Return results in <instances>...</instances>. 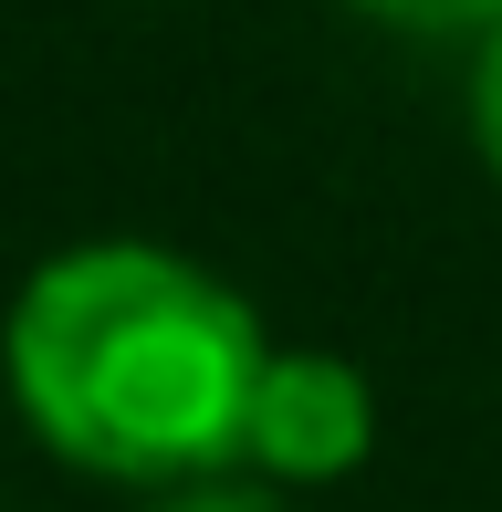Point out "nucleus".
Here are the masks:
<instances>
[{"instance_id":"1","label":"nucleus","mask_w":502,"mask_h":512,"mask_svg":"<svg viewBox=\"0 0 502 512\" xmlns=\"http://www.w3.org/2000/svg\"><path fill=\"white\" fill-rule=\"evenodd\" d=\"M262 356V314L168 241H63L0 324V387L21 429L116 492L241 471Z\"/></svg>"},{"instance_id":"2","label":"nucleus","mask_w":502,"mask_h":512,"mask_svg":"<svg viewBox=\"0 0 502 512\" xmlns=\"http://www.w3.org/2000/svg\"><path fill=\"white\" fill-rule=\"evenodd\" d=\"M377 450V387L335 345H272L241 408V471L272 492H314V481L367 471Z\"/></svg>"},{"instance_id":"3","label":"nucleus","mask_w":502,"mask_h":512,"mask_svg":"<svg viewBox=\"0 0 502 512\" xmlns=\"http://www.w3.org/2000/svg\"><path fill=\"white\" fill-rule=\"evenodd\" d=\"M356 21H377V32H419V42H482L502 21V0H346Z\"/></svg>"},{"instance_id":"4","label":"nucleus","mask_w":502,"mask_h":512,"mask_svg":"<svg viewBox=\"0 0 502 512\" xmlns=\"http://www.w3.org/2000/svg\"><path fill=\"white\" fill-rule=\"evenodd\" d=\"M147 512H283V492H272V481L199 471V481H168V492H147Z\"/></svg>"},{"instance_id":"5","label":"nucleus","mask_w":502,"mask_h":512,"mask_svg":"<svg viewBox=\"0 0 502 512\" xmlns=\"http://www.w3.org/2000/svg\"><path fill=\"white\" fill-rule=\"evenodd\" d=\"M471 147H482V168L502 178V21L471 42Z\"/></svg>"}]
</instances>
